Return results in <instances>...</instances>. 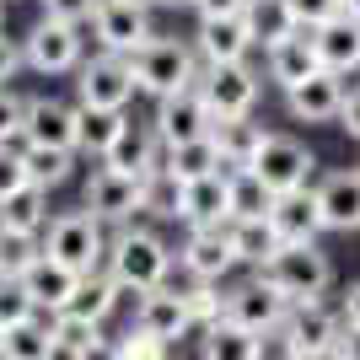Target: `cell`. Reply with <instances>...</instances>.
Here are the masks:
<instances>
[{"mask_svg":"<svg viewBox=\"0 0 360 360\" xmlns=\"http://www.w3.org/2000/svg\"><path fill=\"white\" fill-rule=\"evenodd\" d=\"M38 253H44V237H22V231L0 226V274H22Z\"/></svg>","mask_w":360,"mask_h":360,"instance_id":"obj_38","label":"cell"},{"mask_svg":"<svg viewBox=\"0 0 360 360\" xmlns=\"http://www.w3.org/2000/svg\"><path fill=\"white\" fill-rule=\"evenodd\" d=\"M146 215H156V221H178V183L167 178V172H150V178H146Z\"/></svg>","mask_w":360,"mask_h":360,"instance_id":"obj_40","label":"cell"},{"mask_svg":"<svg viewBox=\"0 0 360 360\" xmlns=\"http://www.w3.org/2000/svg\"><path fill=\"white\" fill-rule=\"evenodd\" d=\"M81 108V103H75ZM124 119H129V113H108V108H81V140H75V150H81V156H91V162H103L108 156V146H113V140H119V129H124Z\"/></svg>","mask_w":360,"mask_h":360,"instance_id":"obj_35","label":"cell"},{"mask_svg":"<svg viewBox=\"0 0 360 360\" xmlns=\"http://www.w3.org/2000/svg\"><path fill=\"white\" fill-rule=\"evenodd\" d=\"M226 317H231V323H242V328H253L258 339H274V333L285 328V317H290V301L280 296L269 280L248 274L242 285L226 290Z\"/></svg>","mask_w":360,"mask_h":360,"instance_id":"obj_11","label":"cell"},{"mask_svg":"<svg viewBox=\"0 0 360 360\" xmlns=\"http://www.w3.org/2000/svg\"><path fill=\"white\" fill-rule=\"evenodd\" d=\"M188 11H194V16H242V11H248V0H194Z\"/></svg>","mask_w":360,"mask_h":360,"instance_id":"obj_50","label":"cell"},{"mask_svg":"<svg viewBox=\"0 0 360 360\" xmlns=\"http://www.w3.org/2000/svg\"><path fill=\"white\" fill-rule=\"evenodd\" d=\"M253 172L264 178V188H269L274 199H280V194H301V188H312V183H317V150L307 146V140L274 129V135L264 140V150H258Z\"/></svg>","mask_w":360,"mask_h":360,"instance_id":"obj_10","label":"cell"},{"mask_svg":"<svg viewBox=\"0 0 360 360\" xmlns=\"http://www.w3.org/2000/svg\"><path fill=\"white\" fill-rule=\"evenodd\" d=\"M81 108L70 97H54V91H32L27 97V113H22V146H60L75 150L81 140Z\"/></svg>","mask_w":360,"mask_h":360,"instance_id":"obj_13","label":"cell"},{"mask_svg":"<svg viewBox=\"0 0 360 360\" xmlns=\"http://www.w3.org/2000/svg\"><path fill=\"white\" fill-rule=\"evenodd\" d=\"M345 97H349V81H345V75L317 70V75H307L301 86L285 91V113H290V124H339Z\"/></svg>","mask_w":360,"mask_h":360,"instance_id":"obj_19","label":"cell"},{"mask_svg":"<svg viewBox=\"0 0 360 360\" xmlns=\"http://www.w3.org/2000/svg\"><path fill=\"white\" fill-rule=\"evenodd\" d=\"M0 360H60V339H54V317L38 312L27 323L0 333Z\"/></svg>","mask_w":360,"mask_h":360,"instance_id":"obj_29","label":"cell"},{"mask_svg":"<svg viewBox=\"0 0 360 360\" xmlns=\"http://www.w3.org/2000/svg\"><path fill=\"white\" fill-rule=\"evenodd\" d=\"M146 119H150V129L162 135V146H183V140L215 135V113H210V103H205L199 86L172 91V97H162V103H150Z\"/></svg>","mask_w":360,"mask_h":360,"instance_id":"obj_12","label":"cell"},{"mask_svg":"<svg viewBox=\"0 0 360 360\" xmlns=\"http://www.w3.org/2000/svg\"><path fill=\"white\" fill-rule=\"evenodd\" d=\"M339 129H345L349 140L360 146V81L349 86V97H345V113H339Z\"/></svg>","mask_w":360,"mask_h":360,"instance_id":"obj_49","label":"cell"},{"mask_svg":"<svg viewBox=\"0 0 360 360\" xmlns=\"http://www.w3.org/2000/svg\"><path fill=\"white\" fill-rule=\"evenodd\" d=\"M269 135H274V129L258 119V113H248V119H221V124H215V146H221L226 172H237V167H253Z\"/></svg>","mask_w":360,"mask_h":360,"instance_id":"obj_27","label":"cell"},{"mask_svg":"<svg viewBox=\"0 0 360 360\" xmlns=\"http://www.w3.org/2000/svg\"><path fill=\"white\" fill-rule=\"evenodd\" d=\"M27 317H38L32 296L22 290L16 274H0V328H16V323H27Z\"/></svg>","mask_w":360,"mask_h":360,"instance_id":"obj_39","label":"cell"},{"mask_svg":"<svg viewBox=\"0 0 360 360\" xmlns=\"http://www.w3.org/2000/svg\"><path fill=\"white\" fill-rule=\"evenodd\" d=\"M119 301H124V285L108 269H97V274H81L75 296L65 301V317H81V323H91V328H103L108 317L119 312Z\"/></svg>","mask_w":360,"mask_h":360,"instance_id":"obj_26","label":"cell"},{"mask_svg":"<svg viewBox=\"0 0 360 360\" xmlns=\"http://www.w3.org/2000/svg\"><path fill=\"white\" fill-rule=\"evenodd\" d=\"M231 248H237V264L242 269H264L274 253H280V237H274L269 215H258V221H231Z\"/></svg>","mask_w":360,"mask_h":360,"instance_id":"obj_32","label":"cell"},{"mask_svg":"<svg viewBox=\"0 0 360 360\" xmlns=\"http://www.w3.org/2000/svg\"><path fill=\"white\" fill-rule=\"evenodd\" d=\"M86 38L103 54H140V49L156 38V16H150V6H129V0H97V11H91L86 22Z\"/></svg>","mask_w":360,"mask_h":360,"instance_id":"obj_9","label":"cell"},{"mask_svg":"<svg viewBox=\"0 0 360 360\" xmlns=\"http://www.w3.org/2000/svg\"><path fill=\"white\" fill-rule=\"evenodd\" d=\"M194 49L205 65H231V60H253L258 38L248 27V16H194Z\"/></svg>","mask_w":360,"mask_h":360,"instance_id":"obj_18","label":"cell"},{"mask_svg":"<svg viewBox=\"0 0 360 360\" xmlns=\"http://www.w3.org/2000/svg\"><path fill=\"white\" fill-rule=\"evenodd\" d=\"M0 333H6V328H0Z\"/></svg>","mask_w":360,"mask_h":360,"instance_id":"obj_59","label":"cell"},{"mask_svg":"<svg viewBox=\"0 0 360 360\" xmlns=\"http://www.w3.org/2000/svg\"><path fill=\"white\" fill-rule=\"evenodd\" d=\"M86 27L81 22H65V16H38L27 32H22V49H27V70L32 75H75L86 60Z\"/></svg>","mask_w":360,"mask_h":360,"instance_id":"obj_5","label":"cell"},{"mask_svg":"<svg viewBox=\"0 0 360 360\" xmlns=\"http://www.w3.org/2000/svg\"><path fill=\"white\" fill-rule=\"evenodd\" d=\"M285 360H339V349H285Z\"/></svg>","mask_w":360,"mask_h":360,"instance_id":"obj_53","label":"cell"},{"mask_svg":"<svg viewBox=\"0 0 360 360\" xmlns=\"http://www.w3.org/2000/svg\"><path fill=\"white\" fill-rule=\"evenodd\" d=\"M0 32H6V0H0Z\"/></svg>","mask_w":360,"mask_h":360,"instance_id":"obj_57","label":"cell"},{"mask_svg":"<svg viewBox=\"0 0 360 360\" xmlns=\"http://www.w3.org/2000/svg\"><path fill=\"white\" fill-rule=\"evenodd\" d=\"M317 44V60H323V70L345 75V81H355L360 75V16H333V22H323V27L312 32Z\"/></svg>","mask_w":360,"mask_h":360,"instance_id":"obj_24","label":"cell"},{"mask_svg":"<svg viewBox=\"0 0 360 360\" xmlns=\"http://www.w3.org/2000/svg\"><path fill=\"white\" fill-rule=\"evenodd\" d=\"M285 349H339L345 339V312H339V301H296L285 317V328L274 333Z\"/></svg>","mask_w":360,"mask_h":360,"instance_id":"obj_14","label":"cell"},{"mask_svg":"<svg viewBox=\"0 0 360 360\" xmlns=\"http://www.w3.org/2000/svg\"><path fill=\"white\" fill-rule=\"evenodd\" d=\"M231 178V221H258V215L274 210V194L264 188L253 167H237V172H226Z\"/></svg>","mask_w":360,"mask_h":360,"instance_id":"obj_36","label":"cell"},{"mask_svg":"<svg viewBox=\"0 0 360 360\" xmlns=\"http://www.w3.org/2000/svg\"><path fill=\"white\" fill-rule=\"evenodd\" d=\"M22 156H27V178L49 194L65 188L75 178V162H81V150H60V146H22Z\"/></svg>","mask_w":360,"mask_h":360,"instance_id":"obj_33","label":"cell"},{"mask_svg":"<svg viewBox=\"0 0 360 360\" xmlns=\"http://www.w3.org/2000/svg\"><path fill=\"white\" fill-rule=\"evenodd\" d=\"M162 172H167L172 183H194V178H210V172H226L215 135L183 140V146H167V150H162Z\"/></svg>","mask_w":360,"mask_h":360,"instance_id":"obj_30","label":"cell"},{"mask_svg":"<svg viewBox=\"0 0 360 360\" xmlns=\"http://www.w3.org/2000/svg\"><path fill=\"white\" fill-rule=\"evenodd\" d=\"M129 6H150V11H156V0H129Z\"/></svg>","mask_w":360,"mask_h":360,"instance_id":"obj_56","label":"cell"},{"mask_svg":"<svg viewBox=\"0 0 360 360\" xmlns=\"http://www.w3.org/2000/svg\"><path fill=\"white\" fill-rule=\"evenodd\" d=\"M317 70H323V60H317V44H312V32H307V27L290 32L285 44L264 49V81H269L280 97H285L290 86H301L307 75H317Z\"/></svg>","mask_w":360,"mask_h":360,"instance_id":"obj_22","label":"cell"},{"mask_svg":"<svg viewBox=\"0 0 360 360\" xmlns=\"http://www.w3.org/2000/svg\"><path fill=\"white\" fill-rule=\"evenodd\" d=\"M242 16H248V27H253L258 49H274V44H285L290 32H301L285 0H248V11H242Z\"/></svg>","mask_w":360,"mask_h":360,"instance_id":"obj_34","label":"cell"},{"mask_svg":"<svg viewBox=\"0 0 360 360\" xmlns=\"http://www.w3.org/2000/svg\"><path fill=\"white\" fill-rule=\"evenodd\" d=\"M339 312H345V328H360V280L339 290Z\"/></svg>","mask_w":360,"mask_h":360,"instance_id":"obj_51","label":"cell"},{"mask_svg":"<svg viewBox=\"0 0 360 360\" xmlns=\"http://www.w3.org/2000/svg\"><path fill=\"white\" fill-rule=\"evenodd\" d=\"M22 70H27V49H22V38L0 32V86H11Z\"/></svg>","mask_w":360,"mask_h":360,"instance_id":"obj_46","label":"cell"},{"mask_svg":"<svg viewBox=\"0 0 360 360\" xmlns=\"http://www.w3.org/2000/svg\"><path fill=\"white\" fill-rule=\"evenodd\" d=\"M103 269L124 285V296H146V290H156V285L172 280V269H178V248H172L156 226L129 221V226H113Z\"/></svg>","mask_w":360,"mask_h":360,"instance_id":"obj_1","label":"cell"},{"mask_svg":"<svg viewBox=\"0 0 360 360\" xmlns=\"http://www.w3.org/2000/svg\"><path fill=\"white\" fill-rule=\"evenodd\" d=\"M199 360H264V339L231 317H221L199 333Z\"/></svg>","mask_w":360,"mask_h":360,"instance_id":"obj_31","label":"cell"},{"mask_svg":"<svg viewBox=\"0 0 360 360\" xmlns=\"http://www.w3.org/2000/svg\"><path fill=\"white\" fill-rule=\"evenodd\" d=\"M194 0H156V11H188Z\"/></svg>","mask_w":360,"mask_h":360,"instance_id":"obj_54","label":"cell"},{"mask_svg":"<svg viewBox=\"0 0 360 360\" xmlns=\"http://www.w3.org/2000/svg\"><path fill=\"white\" fill-rule=\"evenodd\" d=\"M226 280H188L183 285V296H188V312H194V333H205L210 323H221L226 317Z\"/></svg>","mask_w":360,"mask_h":360,"instance_id":"obj_37","label":"cell"},{"mask_svg":"<svg viewBox=\"0 0 360 360\" xmlns=\"http://www.w3.org/2000/svg\"><path fill=\"white\" fill-rule=\"evenodd\" d=\"M178 269L188 280H226L237 264V248H231V231L226 226H194V231H183L178 242Z\"/></svg>","mask_w":360,"mask_h":360,"instance_id":"obj_15","label":"cell"},{"mask_svg":"<svg viewBox=\"0 0 360 360\" xmlns=\"http://www.w3.org/2000/svg\"><path fill=\"white\" fill-rule=\"evenodd\" d=\"M22 183H32L27 178V156H22V140H11V146H0V199L16 194Z\"/></svg>","mask_w":360,"mask_h":360,"instance_id":"obj_44","label":"cell"},{"mask_svg":"<svg viewBox=\"0 0 360 360\" xmlns=\"http://www.w3.org/2000/svg\"><path fill=\"white\" fill-rule=\"evenodd\" d=\"M16 280H22V290H27L32 296V307H38V312H65V301L75 296V285H81V274L75 269H65L60 258H49V253H38L27 264V269L16 274Z\"/></svg>","mask_w":360,"mask_h":360,"instance_id":"obj_23","label":"cell"},{"mask_svg":"<svg viewBox=\"0 0 360 360\" xmlns=\"http://www.w3.org/2000/svg\"><path fill=\"white\" fill-rule=\"evenodd\" d=\"M65 360H124V355H119V339H108V333H97L91 345H81L75 355H65Z\"/></svg>","mask_w":360,"mask_h":360,"instance_id":"obj_48","label":"cell"},{"mask_svg":"<svg viewBox=\"0 0 360 360\" xmlns=\"http://www.w3.org/2000/svg\"><path fill=\"white\" fill-rule=\"evenodd\" d=\"M38 6H44V16H65V22H81V27L97 11V0H38Z\"/></svg>","mask_w":360,"mask_h":360,"instance_id":"obj_47","label":"cell"},{"mask_svg":"<svg viewBox=\"0 0 360 360\" xmlns=\"http://www.w3.org/2000/svg\"><path fill=\"white\" fill-rule=\"evenodd\" d=\"M269 226L280 248H296V242H317L328 226H323V210H317V194L312 188H301V194H280L269 210Z\"/></svg>","mask_w":360,"mask_h":360,"instance_id":"obj_25","label":"cell"},{"mask_svg":"<svg viewBox=\"0 0 360 360\" xmlns=\"http://www.w3.org/2000/svg\"><path fill=\"white\" fill-rule=\"evenodd\" d=\"M258 280H269L280 296L296 307V301H323L333 290V258L317 248V242H296V248H280V253L253 269Z\"/></svg>","mask_w":360,"mask_h":360,"instance_id":"obj_4","label":"cell"},{"mask_svg":"<svg viewBox=\"0 0 360 360\" xmlns=\"http://www.w3.org/2000/svg\"><path fill=\"white\" fill-rule=\"evenodd\" d=\"M339 360H360V328H345V339H339Z\"/></svg>","mask_w":360,"mask_h":360,"instance_id":"obj_52","label":"cell"},{"mask_svg":"<svg viewBox=\"0 0 360 360\" xmlns=\"http://www.w3.org/2000/svg\"><path fill=\"white\" fill-rule=\"evenodd\" d=\"M81 205H86L108 231H113V226H129V221L146 215V178H129L119 167L97 162L86 172V183H81Z\"/></svg>","mask_w":360,"mask_h":360,"instance_id":"obj_7","label":"cell"},{"mask_svg":"<svg viewBox=\"0 0 360 360\" xmlns=\"http://www.w3.org/2000/svg\"><path fill=\"white\" fill-rule=\"evenodd\" d=\"M345 11H349V16H360V0H345Z\"/></svg>","mask_w":360,"mask_h":360,"instance_id":"obj_55","label":"cell"},{"mask_svg":"<svg viewBox=\"0 0 360 360\" xmlns=\"http://www.w3.org/2000/svg\"><path fill=\"white\" fill-rule=\"evenodd\" d=\"M103 328H91V323H81V317H65V312H54V339H60V360L65 355H75L81 345H91Z\"/></svg>","mask_w":360,"mask_h":360,"instance_id":"obj_45","label":"cell"},{"mask_svg":"<svg viewBox=\"0 0 360 360\" xmlns=\"http://www.w3.org/2000/svg\"><path fill=\"white\" fill-rule=\"evenodd\" d=\"M119 355L124 360H178L167 339H150V333H140L135 323H129V333L119 339Z\"/></svg>","mask_w":360,"mask_h":360,"instance_id":"obj_41","label":"cell"},{"mask_svg":"<svg viewBox=\"0 0 360 360\" xmlns=\"http://www.w3.org/2000/svg\"><path fill=\"white\" fill-rule=\"evenodd\" d=\"M140 97L135 70L124 54H86L81 70H75V103L81 108H108V113H129V103Z\"/></svg>","mask_w":360,"mask_h":360,"instance_id":"obj_8","label":"cell"},{"mask_svg":"<svg viewBox=\"0 0 360 360\" xmlns=\"http://www.w3.org/2000/svg\"><path fill=\"white\" fill-rule=\"evenodd\" d=\"M264 65L253 60H231V65H205L199 75V91H205V103H210L215 124L221 119H248L258 113V97H264Z\"/></svg>","mask_w":360,"mask_h":360,"instance_id":"obj_6","label":"cell"},{"mask_svg":"<svg viewBox=\"0 0 360 360\" xmlns=\"http://www.w3.org/2000/svg\"><path fill=\"white\" fill-rule=\"evenodd\" d=\"M135 328L150 333V339H167V345L194 339V312H188L183 285H156L146 296H135Z\"/></svg>","mask_w":360,"mask_h":360,"instance_id":"obj_16","label":"cell"},{"mask_svg":"<svg viewBox=\"0 0 360 360\" xmlns=\"http://www.w3.org/2000/svg\"><path fill=\"white\" fill-rule=\"evenodd\" d=\"M129 70H135L140 97L162 103V97H172V91L199 86V75H205V60H199L194 38H167V32H156V38H150L140 54H129Z\"/></svg>","mask_w":360,"mask_h":360,"instance_id":"obj_2","label":"cell"},{"mask_svg":"<svg viewBox=\"0 0 360 360\" xmlns=\"http://www.w3.org/2000/svg\"><path fill=\"white\" fill-rule=\"evenodd\" d=\"M183 231L194 226H231V178L226 172H210V178L178 183V221Z\"/></svg>","mask_w":360,"mask_h":360,"instance_id":"obj_20","label":"cell"},{"mask_svg":"<svg viewBox=\"0 0 360 360\" xmlns=\"http://www.w3.org/2000/svg\"><path fill=\"white\" fill-rule=\"evenodd\" d=\"M6 6H11V0H6Z\"/></svg>","mask_w":360,"mask_h":360,"instance_id":"obj_58","label":"cell"},{"mask_svg":"<svg viewBox=\"0 0 360 360\" xmlns=\"http://www.w3.org/2000/svg\"><path fill=\"white\" fill-rule=\"evenodd\" d=\"M312 194H317V210H323V226H328V231H339V237L360 231V162L317 172Z\"/></svg>","mask_w":360,"mask_h":360,"instance_id":"obj_17","label":"cell"},{"mask_svg":"<svg viewBox=\"0 0 360 360\" xmlns=\"http://www.w3.org/2000/svg\"><path fill=\"white\" fill-rule=\"evenodd\" d=\"M162 150L167 146H162V135L150 129V119H135V113H129L103 162L119 167V172H129V178H150V172H162Z\"/></svg>","mask_w":360,"mask_h":360,"instance_id":"obj_21","label":"cell"},{"mask_svg":"<svg viewBox=\"0 0 360 360\" xmlns=\"http://www.w3.org/2000/svg\"><path fill=\"white\" fill-rule=\"evenodd\" d=\"M22 113H27V97L16 86H0V146L22 140Z\"/></svg>","mask_w":360,"mask_h":360,"instance_id":"obj_43","label":"cell"},{"mask_svg":"<svg viewBox=\"0 0 360 360\" xmlns=\"http://www.w3.org/2000/svg\"><path fill=\"white\" fill-rule=\"evenodd\" d=\"M49 221H54V205H49V188H38V183H22L16 194L0 199V226H6V231L44 237Z\"/></svg>","mask_w":360,"mask_h":360,"instance_id":"obj_28","label":"cell"},{"mask_svg":"<svg viewBox=\"0 0 360 360\" xmlns=\"http://www.w3.org/2000/svg\"><path fill=\"white\" fill-rule=\"evenodd\" d=\"M108 237L113 231L86 205H75V210H54V221L44 231V253L60 258L65 269H75V274H97L108 264Z\"/></svg>","mask_w":360,"mask_h":360,"instance_id":"obj_3","label":"cell"},{"mask_svg":"<svg viewBox=\"0 0 360 360\" xmlns=\"http://www.w3.org/2000/svg\"><path fill=\"white\" fill-rule=\"evenodd\" d=\"M285 6L296 16V27H307V32H317L333 16H345V0H285Z\"/></svg>","mask_w":360,"mask_h":360,"instance_id":"obj_42","label":"cell"}]
</instances>
